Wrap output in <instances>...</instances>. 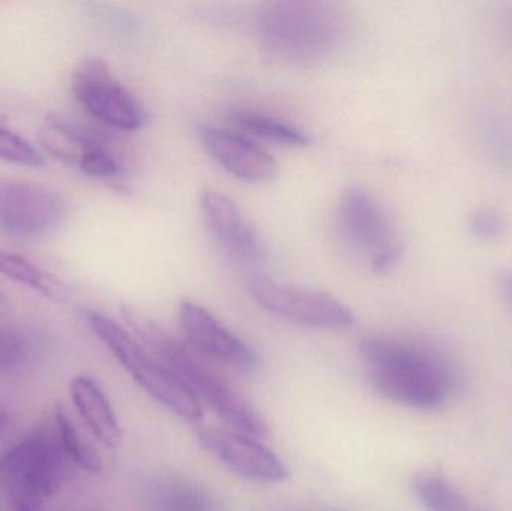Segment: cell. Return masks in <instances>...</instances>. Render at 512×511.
I'll use <instances>...</instances> for the list:
<instances>
[{"instance_id":"6da1fadb","label":"cell","mask_w":512,"mask_h":511,"mask_svg":"<svg viewBox=\"0 0 512 511\" xmlns=\"http://www.w3.org/2000/svg\"><path fill=\"white\" fill-rule=\"evenodd\" d=\"M360 350L373 389L393 404L439 410L462 386L453 363L421 342L373 335L361 341Z\"/></svg>"},{"instance_id":"7a4b0ae2","label":"cell","mask_w":512,"mask_h":511,"mask_svg":"<svg viewBox=\"0 0 512 511\" xmlns=\"http://www.w3.org/2000/svg\"><path fill=\"white\" fill-rule=\"evenodd\" d=\"M123 317L138 341L179 377L201 405L203 402L209 405L230 426L231 431L256 440L267 437L268 426L262 417L188 344H183L135 309H123Z\"/></svg>"},{"instance_id":"3957f363","label":"cell","mask_w":512,"mask_h":511,"mask_svg":"<svg viewBox=\"0 0 512 511\" xmlns=\"http://www.w3.org/2000/svg\"><path fill=\"white\" fill-rule=\"evenodd\" d=\"M265 48L289 62H318L337 50L346 32L333 3L280 0L265 3L256 17Z\"/></svg>"},{"instance_id":"277c9868","label":"cell","mask_w":512,"mask_h":511,"mask_svg":"<svg viewBox=\"0 0 512 511\" xmlns=\"http://www.w3.org/2000/svg\"><path fill=\"white\" fill-rule=\"evenodd\" d=\"M65 450L56 428H42L0 456V511H44L65 480Z\"/></svg>"},{"instance_id":"5b68a950","label":"cell","mask_w":512,"mask_h":511,"mask_svg":"<svg viewBox=\"0 0 512 511\" xmlns=\"http://www.w3.org/2000/svg\"><path fill=\"white\" fill-rule=\"evenodd\" d=\"M87 323L147 395L188 422L198 423L203 419V405L194 393L135 336L99 312H89Z\"/></svg>"},{"instance_id":"8992f818","label":"cell","mask_w":512,"mask_h":511,"mask_svg":"<svg viewBox=\"0 0 512 511\" xmlns=\"http://www.w3.org/2000/svg\"><path fill=\"white\" fill-rule=\"evenodd\" d=\"M336 225L343 242L378 275L399 263L402 245L387 210L366 189L351 186L337 204Z\"/></svg>"},{"instance_id":"52a82bcc","label":"cell","mask_w":512,"mask_h":511,"mask_svg":"<svg viewBox=\"0 0 512 511\" xmlns=\"http://www.w3.org/2000/svg\"><path fill=\"white\" fill-rule=\"evenodd\" d=\"M249 294L261 308L276 317L313 329H345L354 323V314L336 297L310 288L274 281L268 276H249Z\"/></svg>"},{"instance_id":"ba28073f","label":"cell","mask_w":512,"mask_h":511,"mask_svg":"<svg viewBox=\"0 0 512 511\" xmlns=\"http://www.w3.org/2000/svg\"><path fill=\"white\" fill-rule=\"evenodd\" d=\"M62 194L29 180L0 177V231L21 240H38L56 233L65 222Z\"/></svg>"},{"instance_id":"9c48e42d","label":"cell","mask_w":512,"mask_h":511,"mask_svg":"<svg viewBox=\"0 0 512 511\" xmlns=\"http://www.w3.org/2000/svg\"><path fill=\"white\" fill-rule=\"evenodd\" d=\"M72 90L84 110L110 128L138 131L146 126L149 117L143 105L98 57L84 59L77 66Z\"/></svg>"},{"instance_id":"30bf717a","label":"cell","mask_w":512,"mask_h":511,"mask_svg":"<svg viewBox=\"0 0 512 511\" xmlns=\"http://www.w3.org/2000/svg\"><path fill=\"white\" fill-rule=\"evenodd\" d=\"M39 138L50 155L87 176L114 180L122 177L125 171L122 161L108 144L74 123L62 119L45 120Z\"/></svg>"},{"instance_id":"8fae6325","label":"cell","mask_w":512,"mask_h":511,"mask_svg":"<svg viewBox=\"0 0 512 511\" xmlns=\"http://www.w3.org/2000/svg\"><path fill=\"white\" fill-rule=\"evenodd\" d=\"M180 324L188 347L198 356L215 360L237 371L248 372L256 368L255 351L219 323L203 306L194 302L180 305Z\"/></svg>"},{"instance_id":"7c38bea8","label":"cell","mask_w":512,"mask_h":511,"mask_svg":"<svg viewBox=\"0 0 512 511\" xmlns=\"http://www.w3.org/2000/svg\"><path fill=\"white\" fill-rule=\"evenodd\" d=\"M200 201L210 236L227 257L240 264L264 260V242L231 198L215 189H204Z\"/></svg>"},{"instance_id":"4fadbf2b","label":"cell","mask_w":512,"mask_h":511,"mask_svg":"<svg viewBox=\"0 0 512 511\" xmlns=\"http://www.w3.org/2000/svg\"><path fill=\"white\" fill-rule=\"evenodd\" d=\"M198 441L225 467L246 479L279 483L288 477L282 461L256 438L225 429H204L198 432Z\"/></svg>"},{"instance_id":"5bb4252c","label":"cell","mask_w":512,"mask_h":511,"mask_svg":"<svg viewBox=\"0 0 512 511\" xmlns=\"http://www.w3.org/2000/svg\"><path fill=\"white\" fill-rule=\"evenodd\" d=\"M200 138L207 153L228 173L249 183L268 182L277 174V164L270 153L240 132L204 126Z\"/></svg>"},{"instance_id":"9a60e30c","label":"cell","mask_w":512,"mask_h":511,"mask_svg":"<svg viewBox=\"0 0 512 511\" xmlns=\"http://www.w3.org/2000/svg\"><path fill=\"white\" fill-rule=\"evenodd\" d=\"M71 396L92 434L110 449L122 444L123 432L116 413L102 387L93 378L81 375L71 383Z\"/></svg>"},{"instance_id":"2e32d148","label":"cell","mask_w":512,"mask_h":511,"mask_svg":"<svg viewBox=\"0 0 512 511\" xmlns=\"http://www.w3.org/2000/svg\"><path fill=\"white\" fill-rule=\"evenodd\" d=\"M412 491L427 511H486L466 497L450 479L435 471L415 474Z\"/></svg>"},{"instance_id":"e0dca14e","label":"cell","mask_w":512,"mask_h":511,"mask_svg":"<svg viewBox=\"0 0 512 511\" xmlns=\"http://www.w3.org/2000/svg\"><path fill=\"white\" fill-rule=\"evenodd\" d=\"M0 275L24 287L32 288L50 299H60L65 294V288L53 275L11 252L0 251Z\"/></svg>"},{"instance_id":"ac0fdd59","label":"cell","mask_w":512,"mask_h":511,"mask_svg":"<svg viewBox=\"0 0 512 511\" xmlns=\"http://www.w3.org/2000/svg\"><path fill=\"white\" fill-rule=\"evenodd\" d=\"M234 122L251 134L283 146L301 147L309 144V137L301 129L267 114L255 111H239L234 114Z\"/></svg>"},{"instance_id":"d6986e66","label":"cell","mask_w":512,"mask_h":511,"mask_svg":"<svg viewBox=\"0 0 512 511\" xmlns=\"http://www.w3.org/2000/svg\"><path fill=\"white\" fill-rule=\"evenodd\" d=\"M56 428L57 437H59L60 444L65 450L66 456L74 461L78 467L89 473L98 474L102 471V458L98 450L90 444L84 435L78 431L75 423L72 422L71 417L68 416L63 408H59L56 413Z\"/></svg>"},{"instance_id":"ffe728a7","label":"cell","mask_w":512,"mask_h":511,"mask_svg":"<svg viewBox=\"0 0 512 511\" xmlns=\"http://www.w3.org/2000/svg\"><path fill=\"white\" fill-rule=\"evenodd\" d=\"M0 159L24 167L38 168L45 164L42 153H39L29 141L3 128H0Z\"/></svg>"},{"instance_id":"44dd1931","label":"cell","mask_w":512,"mask_h":511,"mask_svg":"<svg viewBox=\"0 0 512 511\" xmlns=\"http://www.w3.org/2000/svg\"><path fill=\"white\" fill-rule=\"evenodd\" d=\"M159 503L164 511H213L204 495L185 485H168L161 492Z\"/></svg>"},{"instance_id":"7402d4cb","label":"cell","mask_w":512,"mask_h":511,"mask_svg":"<svg viewBox=\"0 0 512 511\" xmlns=\"http://www.w3.org/2000/svg\"><path fill=\"white\" fill-rule=\"evenodd\" d=\"M469 231L475 239L496 240L508 230V221L495 207H480L469 216Z\"/></svg>"},{"instance_id":"603a6c76","label":"cell","mask_w":512,"mask_h":511,"mask_svg":"<svg viewBox=\"0 0 512 511\" xmlns=\"http://www.w3.org/2000/svg\"><path fill=\"white\" fill-rule=\"evenodd\" d=\"M27 353L29 345L26 338L18 330L0 326V374L20 368Z\"/></svg>"},{"instance_id":"cb8c5ba5","label":"cell","mask_w":512,"mask_h":511,"mask_svg":"<svg viewBox=\"0 0 512 511\" xmlns=\"http://www.w3.org/2000/svg\"><path fill=\"white\" fill-rule=\"evenodd\" d=\"M498 288L504 299L512 306V270H502L499 273Z\"/></svg>"},{"instance_id":"d4e9b609","label":"cell","mask_w":512,"mask_h":511,"mask_svg":"<svg viewBox=\"0 0 512 511\" xmlns=\"http://www.w3.org/2000/svg\"><path fill=\"white\" fill-rule=\"evenodd\" d=\"M6 423H8V413L0 408V434L5 431Z\"/></svg>"},{"instance_id":"484cf974","label":"cell","mask_w":512,"mask_h":511,"mask_svg":"<svg viewBox=\"0 0 512 511\" xmlns=\"http://www.w3.org/2000/svg\"><path fill=\"white\" fill-rule=\"evenodd\" d=\"M510 23H511V27H512V15H511V20H510Z\"/></svg>"},{"instance_id":"4316f807","label":"cell","mask_w":512,"mask_h":511,"mask_svg":"<svg viewBox=\"0 0 512 511\" xmlns=\"http://www.w3.org/2000/svg\"><path fill=\"white\" fill-rule=\"evenodd\" d=\"M0 303H2V296H0Z\"/></svg>"}]
</instances>
